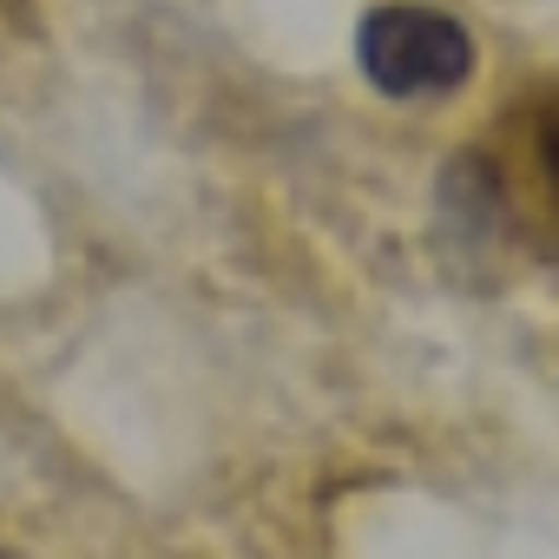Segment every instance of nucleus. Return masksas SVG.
Returning <instances> with one entry per match:
<instances>
[{"label":"nucleus","mask_w":559,"mask_h":559,"mask_svg":"<svg viewBox=\"0 0 559 559\" xmlns=\"http://www.w3.org/2000/svg\"><path fill=\"white\" fill-rule=\"evenodd\" d=\"M0 21L21 27V34H34L40 27V8H34V0H0Z\"/></svg>","instance_id":"nucleus-3"},{"label":"nucleus","mask_w":559,"mask_h":559,"mask_svg":"<svg viewBox=\"0 0 559 559\" xmlns=\"http://www.w3.org/2000/svg\"><path fill=\"white\" fill-rule=\"evenodd\" d=\"M356 67L382 99H448L480 73V47L467 21L421 8V0H382L356 27Z\"/></svg>","instance_id":"nucleus-2"},{"label":"nucleus","mask_w":559,"mask_h":559,"mask_svg":"<svg viewBox=\"0 0 559 559\" xmlns=\"http://www.w3.org/2000/svg\"><path fill=\"white\" fill-rule=\"evenodd\" d=\"M448 185H467V217H493L559 270V80L507 99L480 145H461Z\"/></svg>","instance_id":"nucleus-1"}]
</instances>
